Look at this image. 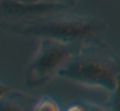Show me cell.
I'll return each mask as SVG.
<instances>
[{
  "instance_id": "obj_1",
  "label": "cell",
  "mask_w": 120,
  "mask_h": 111,
  "mask_svg": "<svg viewBox=\"0 0 120 111\" xmlns=\"http://www.w3.org/2000/svg\"><path fill=\"white\" fill-rule=\"evenodd\" d=\"M57 75L68 81L112 93L120 76V57L102 39L86 41Z\"/></svg>"
},
{
  "instance_id": "obj_2",
  "label": "cell",
  "mask_w": 120,
  "mask_h": 111,
  "mask_svg": "<svg viewBox=\"0 0 120 111\" xmlns=\"http://www.w3.org/2000/svg\"><path fill=\"white\" fill-rule=\"evenodd\" d=\"M16 31L40 39H53L62 43H79L102 39L106 25L96 17H40L29 19Z\"/></svg>"
},
{
  "instance_id": "obj_3",
  "label": "cell",
  "mask_w": 120,
  "mask_h": 111,
  "mask_svg": "<svg viewBox=\"0 0 120 111\" xmlns=\"http://www.w3.org/2000/svg\"><path fill=\"white\" fill-rule=\"evenodd\" d=\"M83 44L62 43L53 39H41L38 52L25 72V81L30 88L44 85L76 54Z\"/></svg>"
},
{
  "instance_id": "obj_4",
  "label": "cell",
  "mask_w": 120,
  "mask_h": 111,
  "mask_svg": "<svg viewBox=\"0 0 120 111\" xmlns=\"http://www.w3.org/2000/svg\"><path fill=\"white\" fill-rule=\"evenodd\" d=\"M68 7L50 1H19L0 0V21L3 19H35L53 12L67 9Z\"/></svg>"
},
{
  "instance_id": "obj_5",
  "label": "cell",
  "mask_w": 120,
  "mask_h": 111,
  "mask_svg": "<svg viewBox=\"0 0 120 111\" xmlns=\"http://www.w3.org/2000/svg\"><path fill=\"white\" fill-rule=\"evenodd\" d=\"M36 98L21 92H11L0 100V111H32Z\"/></svg>"
},
{
  "instance_id": "obj_6",
  "label": "cell",
  "mask_w": 120,
  "mask_h": 111,
  "mask_svg": "<svg viewBox=\"0 0 120 111\" xmlns=\"http://www.w3.org/2000/svg\"><path fill=\"white\" fill-rule=\"evenodd\" d=\"M32 111H61V108L56 100L49 96H44L36 101Z\"/></svg>"
},
{
  "instance_id": "obj_7",
  "label": "cell",
  "mask_w": 120,
  "mask_h": 111,
  "mask_svg": "<svg viewBox=\"0 0 120 111\" xmlns=\"http://www.w3.org/2000/svg\"><path fill=\"white\" fill-rule=\"evenodd\" d=\"M107 108L110 111H120V76L117 77L116 88L111 93V98L107 103Z\"/></svg>"
},
{
  "instance_id": "obj_8",
  "label": "cell",
  "mask_w": 120,
  "mask_h": 111,
  "mask_svg": "<svg viewBox=\"0 0 120 111\" xmlns=\"http://www.w3.org/2000/svg\"><path fill=\"white\" fill-rule=\"evenodd\" d=\"M66 111H88V103L84 102H76L68 106Z\"/></svg>"
},
{
  "instance_id": "obj_9",
  "label": "cell",
  "mask_w": 120,
  "mask_h": 111,
  "mask_svg": "<svg viewBox=\"0 0 120 111\" xmlns=\"http://www.w3.org/2000/svg\"><path fill=\"white\" fill-rule=\"evenodd\" d=\"M9 92H11V88H9L8 85L3 84V83H0V100L5 97Z\"/></svg>"
},
{
  "instance_id": "obj_10",
  "label": "cell",
  "mask_w": 120,
  "mask_h": 111,
  "mask_svg": "<svg viewBox=\"0 0 120 111\" xmlns=\"http://www.w3.org/2000/svg\"><path fill=\"white\" fill-rule=\"evenodd\" d=\"M88 111H110V110L106 107H102V106L94 105V103H88Z\"/></svg>"
},
{
  "instance_id": "obj_11",
  "label": "cell",
  "mask_w": 120,
  "mask_h": 111,
  "mask_svg": "<svg viewBox=\"0 0 120 111\" xmlns=\"http://www.w3.org/2000/svg\"><path fill=\"white\" fill-rule=\"evenodd\" d=\"M45 1H50V3H58V4H63L66 7H71L75 3V0H45Z\"/></svg>"
},
{
  "instance_id": "obj_12",
  "label": "cell",
  "mask_w": 120,
  "mask_h": 111,
  "mask_svg": "<svg viewBox=\"0 0 120 111\" xmlns=\"http://www.w3.org/2000/svg\"><path fill=\"white\" fill-rule=\"evenodd\" d=\"M19 1H32V0H19Z\"/></svg>"
},
{
  "instance_id": "obj_13",
  "label": "cell",
  "mask_w": 120,
  "mask_h": 111,
  "mask_svg": "<svg viewBox=\"0 0 120 111\" xmlns=\"http://www.w3.org/2000/svg\"><path fill=\"white\" fill-rule=\"evenodd\" d=\"M34 1H41V0H34Z\"/></svg>"
},
{
  "instance_id": "obj_14",
  "label": "cell",
  "mask_w": 120,
  "mask_h": 111,
  "mask_svg": "<svg viewBox=\"0 0 120 111\" xmlns=\"http://www.w3.org/2000/svg\"><path fill=\"white\" fill-rule=\"evenodd\" d=\"M32 1H34V0H32Z\"/></svg>"
}]
</instances>
